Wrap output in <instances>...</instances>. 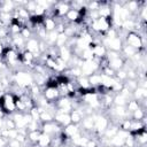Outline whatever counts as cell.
<instances>
[{"label": "cell", "mask_w": 147, "mask_h": 147, "mask_svg": "<svg viewBox=\"0 0 147 147\" xmlns=\"http://www.w3.org/2000/svg\"><path fill=\"white\" fill-rule=\"evenodd\" d=\"M54 122H56L59 125L64 127V126H67L71 123L70 114L69 113H63V111H60V110L56 109V111L54 114Z\"/></svg>", "instance_id": "9"}, {"label": "cell", "mask_w": 147, "mask_h": 147, "mask_svg": "<svg viewBox=\"0 0 147 147\" xmlns=\"http://www.w3.org/2000/svg\"><path fill=\"white\" fill-rule=\"evenodd\" d=\"M37 144H38L40 147H51V145H52V137L48 136V134H46V133H42V132H41V134H40V137H39Z\"/></svg>", "instance_id": "23"}, {"label": "cell", "mask_w": 147, "mask_h": 147, "mask_svg": "<svg viewBox=\"0 0 147 147\" xmlns=\"http://www.w3.org/2000/svg\"><path fill=\"white\" fill-rule=\"evenodd\" d=\"M99 61L98 59H93L90 61H83L82 65H80V70H82V75L83 76H91L94 72L99 71Z\"/></svg>", "instance_id": "5"}, {"label": "cell", "mask_w": 147, "mask_h": 147, "mask_svg": "<svg viewBox=\"0 0 147 147\" xmlns=\"http://www.w3.org/2000/svg\"><path fill=\"white\" fill-rule=\"evenodd\" d=\"M63 134L67 137V138H69V139H71L74 136H76V134H78L79 132H80V127H79V125H77V124H72V123H70L69 125H67V126H64L63 127Z\"/></svg>", "instance_id": "15"}, {"label": "cell", "mask_w": 147, "mask_h": 147, "mask_svg": "<svg viewBox=\"0 0 147 147\" xmlns=\"http://www.w3.org/2000/svg\"><path fill=\"white\" fill-rule=\"evenodd\" d=\"M29 114H30V116H31L32 121H36V122H40V121H39L40 111H39V109H38V107H37V106H34L33 108H31V109H30V111H29Z\"/></svg>", "instance_id": "34"}, {"label": "cell", "mask_w": 147, "mask_h": 147, "mask_svg": "<svg viewBox=\"0 0 147 147\" xmlns=\"http://www.w3.org/2000/svg\"><path fill=\"white\" fill-rule=\"evenodd\" d=\"M59 57L62 59L65 63H68L70 61V59L72 57V52L68 46H63L59 48Z\"/></svg>", "instance_id": "19"}, {"label": "cell", "mask_w": 147, "mask_h": 147, "mask_svg": "<svg viewBox=\"0 0 147 147\" xmlns=\"http://www.w3.org/2000/svg\"><path fill=\"white\" fill-rule=\"evenodd\" d=\"M88 82L92 88H96L99 86H101L102 83V75L100 72H94L91 76H88Z\"/></svg>", "instance_id": "18"}, {"label": "cell", "mask_w": 147, "mask_h": 147, "mask_svg": "<svg viewBox=\"0 0 147 147\" xmlns=\"http://www.w3.org/2000/svg\"><path fill=\"white\" fill-rule=\"evenodd\" d=\"M101 44L107 48V51H114V52H119L121 53L122 47L124 45V41L119 37H115V38H106V37H102Z\"/></svg>", "instance_id": "4"}, {"label": "cell", "mask_w": 147, "mask_h": 147, "mask_svg": "<svg viewBox=\"0 0 147 147\" xmlns=\"http://www.w3.org/2000/svg\"><path fill=\"white\" fill-rule=\"evenodd\" d=\"M124 62H125V59L122 55H118V56H116L114 59L108 60V67L111 68L114 71H117L119 69H123Z\"/></svg>", "instance_id": "12"}, {"label": "cell", "mask_w": 147, "mask_h": 147, "mask_svg": "<svg viewBox=\"0 0 147 147\" xmlns=\"http://www.w3.org/2000/svg\"><path fill=\"white\" fill-rule=\"evenodd\" d=\"M80 130L83 131H86V132H92L93 129H94V118L92 115H88V116H85L82 122H80Z\"/></svg>", "instance_id": "14"}, {"label": "cell", "mask_w": 147, "mask_h": 147, "mask_svg": "<svg viewBox=\"0 0 147 147\" xmlns=\"http://www.w3.org/2000/svg\"><path fill=\"white\" fill-rule=\"evenodd\" d=\"M29 147H40V146L36 142V144H30V146H29Z\"/></svg>", "instance_id": "40"}, {"label": "cell", "mask_w": 147, "mask_h": 147, "mask_svg": "<svg viewBox=\"0 0 147 147\" xmlns=\"http://www.w3.org/2000/svg\"><path fill=\"white\" fill-rule=\"evenodd\" d=\"M103 147H111V146H103Z\"/></svg>", "instance_id": "41"}, {"label": "cell", "mask_w": 147, "mask_h": 147, "mask_svg": "<svg viewBox=\"0 0 147 147\" xmlns=\"http://www.w3.org/2000/svg\"><path fill=\"white\" fill-rule=\"evenodd\" d=\"M92 48V52H93V55H94V59H103L106 57V54H107V48L100 42V44H94L91 46Z\"/></svg>", "instance_id": "13"}, {"label": "cell", "mask_w": 147, "mask_h": 147, "mask_svg": "<svg viewBox=\"0 0 147 147\" xmlns=\"http://www.w3.org/2000/svg\"><path fill=\"white\" fill-rule=\"evenodd\" d=\"M144 118H146V113L144 109L139 108L137 110H134L133 113H131V119H134V121H142Z\"/></svg>", "instance_id": "30"}, {"label": "cell", "mask_w": 147, "mask_h": 147, "mask_svg": "<svg viewBox=\"0 0 147 147\" xmlns=\"http://www.w3.org/2000/svg\"><path fill=\"white\" fill-rule=\"evenodd\" d=\"M20 34H21V36H22V37H23L25 40H28V39H30L31 37H33L32 31H31L29 28H26V26L22 29V31H21V33H20Z\"/></svg>", "instance_id": "36"}, {"label": "cell", "mask_w": 147, "mask_h": 147, "mask_svg": "<svg viewBox=\"0 0 147 147\" xmlns=\"http://www.w3.org/2000/svg\"><path fill=\"white\" fill-rule=\"evenodd\" d=\"M5 127V118L3 117H0V130Z\"/></svg>", "instance_id": "38"}, {"label": "cell", "mask_w": 147, "mask_h": 147, "mask_svg": "<svg viewBox=\"0 0 147 147\" xmlns=\"http://www.w3.org/2000/svg\"><path fill=\"white\" fill-rule=\"evenodd\" d=\"M124 7L130 11V14L132 16H136L141 7V2L140 1H137V0H130V1H126Z\"/></svg>", "instance_id": "16"}, {"label": "cell", "mask_w": 147, "mask_h": 147, "mask_svg": "<svg viewBox=\"0 0 147 147\" xmlns=\"http://www.w3.org/2000/svg\"><path fill=\"white\" fill-rule=\"evenodd\" d=\"M42 96L51 103H55L56 100L60 98V93L55 86H45L42 88Z\"/></svg>", "instance_id": "8"}, {"label": "cell", "mask_w": 147, "mask_h": 147, "mask_svg": "<svg viewBox=\"0 0 147 147\" xmlns=\"http://www.w3.org/2000/svg\"><path fill=\"white\" fill-rule=\"evenodd\" d=\"M0 107L2 108L5 114L11 115L16 111V105H15V95H13L10 92H6L2 96H0Z\"/></svg>", "instance_id": "2"}, {"label": "cell", "mask_w": 147, "mask_h": 147, "mask_svg": "<svg viewBox=\"0 0 147 147\" xmlns=\"http://www.w3.org/2000/svg\"><path fill=\"white\" fill-rule=\"evenodd\" d=\"M111 3L109 2H100V7L98 9L99 17H105V18H111Z\"/></svg>", "instance_id": "10"}, {"label": "cell", "mask_w": 147, "mask_h": 147, "mask_svg": "<svg viewBox=\"0 0 147 147\" xmlns=\"http://www.w3.org/2000/svg\"><path fill=\"white\" fill-rule=\"evenodd\" d=\"M57 32L54 30V31H51V32H47L46 34V39H45V42L48 45V46H54L55 45V41H56V38H57Z\"/></svg>", "instance_id": "27"}, {"label": "cell", "mask_w": 147, "mask_h": 147, "mask_svg": "<svg viewBox=\"0 0 147 147\" xmlns=\"http://www.w3.org/2000/svg\"><path fill=\"white\" fill-rule=\"evenodd\" d=\"M118 125L117 124H114V123H110L109 125H108V127L105 130V132L102 133V137L103 138H106V139H110V138H113L114 136H116L117 134V132H118Z\"/></svg>", "instance_id": "20"}, {"label": "cell", "mask_w": 147, "mask_h": 147, "mask_svg": "<svg viewBox=\"0 0 147 147\" xmlns=\"http://www.w3.org/2000/svg\"><path fill=\"white\" fill-rule=\"evenodd\" d=\"M84 117H85V115L83 113V107H77L70 111V119H71L72 124L79 125Z\"/></svg>", "instance_id": "11"}, {"label": "cell", "mask_w": 147, "mask_h": 147, "mask_svg": "<svg viewBox=\"0 0 147 147\" xmlns=\"http://www.w3.org/2000/svg\"><path fill=\"white\" fill-rule=\"evenodd\" d=\"M123 85L131 92H133L137 87H138V80L137 79H126L125 83H123Z\"/></svg>", "instance_id": "32"}, {"label": "cell", "mask_w": 147, "mask_h": 147, "mask_svg": "<svg viewBox=\"0 0 147 147\" xmlns=\"http://www.w3.org/2000/svg\"><path fill=\"white\" fill-rule=\"evenodd\" d=\"M64 17H65V21L68 23H79L80 20H82V16H80L79 11L76 10V9H72V8L67 13V15Z\"/></svg>", "instance_id": "17"}, {"label": "cell", "mask_w": 147, "mask_h": 147, "mask_svg": "<svg viewBox=\"0 0 147 147\" xmlns=\"http://www.w3.org/2000/svg\"><path fill=\"white\" fill-rule=\"evenodd\" d=\"M124 44L133 47L137 51H140L144 48L142 46V41H141V37L137 33V32H127V34L125 36V40Z\"/></svg>", "instance_id": "6"}, {"label": "cell", "mask_w": 147, "mask_h": 147, "mask_svg": "<svg viewBox=\"0 0 147 147\" xmlns=\"http://www.w3.org/2000/svg\"><path fill=\"white\" fill-rule=\"evenodd\" d=\"M5 129H8V130H14L16 129V124L14 122V119L11 118V116L9 115L8 118H5Z\"/></svg>", "instance_id": "35"}, {"label": "cell", "mask_w": 147, "mask_h": 147, "mask_svg": "<svg viewBox=\"0 0 147 147\" xmlns=\"http://www.w3.org/2000/svg\"><path fill=\"white\" fill-rule=\"evenodd\" d=\"M79 59L83 60V61H90V60H93L94 59V55H93V52H92V48L88 47L86 49H83L80 55H79Z\"/></svg>", "instance_id": "28"}, {"label": "cell", "mask_w": 147, "mask_h": 147, "mask_svg": "<svg viewBox=\"0 0 147 147\" xmlns=\"http://www.w3.org/2000/svg\"><path fill=\"white\" fill-rule=\"evenodd\" d=\"M13 83L21 88H29L33 84V76L28 70H17L13 75Z\"/></svg>", "instance_id": "1"}, {"label": "cell", "mask_w": 147, "mask_h": 147, "mask_svg": "<svg viewBox=\"0 0 147 147\" xmlns=\"http://www.w3.org/2000/svg\"><path fill=\"white\" fill-rule=\"evenodd\" d=\"M41 134V131L40 130H34V131H28V136H26V140L30 142V144H36L39 139Z\"/></svg>", "instance_id": "26"}, {"label": "cell", "mask_w": 147, "mask_h": 147, "mask_svg": "<svg viewBox=\"0 0 147 147\" xmlns=\"http://www.w3.org/2000/svg\"><path fill=\"white\" fill-rule=\"evenodd\" d=\"M26 9H28V11L32 15L33 13H34V10H36V8H37V3H36V1H28L26 2V5L24 6Z\"/></svg>", "instance_id": "37"}, {"label": "cell", "mask_w": 147, "mask_h": 147, "mask_svg": "<svg viewBox=\"0 0 147 147\" xmlns=\"http://www.w3.org/2000/svg\"><path fill=\"white\" fill-rule=\"evenodd\" d=\"M132 99H134V100H137V101L147 99V88H144V87H139V86H138V87L132 92Z\"/></svg>", "instance_id": "22"}, {"label": "cell", "mask_w": 147, "mask_h": 147, "mask_svg": "<svg viewBox=\"0 0 147 147\" xmlns=\"http://www.w3.org/2000/svg\"><path fill=\"white\" fill-rule=\"evenodd\" d=\"M3 51H5V48H3V46H2V44H1V41H0V56L3 54Z\"/></svg>", "instance_id": "39"}, {"label": "cell", "mask_w": 147, "mask_h": 147, "mask_svg": "<svg viewBox=\"0 0 147 147\" xmlns=\"http://www.w3.org/2000/svg\"><path fill=\"white\" fill-rule=\"evenodd\" d=\"M127 101H129V99L125 98L124 95H122L121 93L114 94V99H113V105L114 106H123V107H125Z\"/></svg>", "instance_id": "25"}, {"label": "cell", "mask_w": 147, "mask_h": 147, "mask_svg": "<svg viewBox=\"0 0 147 147\" xmlns=\"http://www.w3.org/2000/svg\"><path fill=\"white\" fill-rule=\"evenodd\" d=\"M42 25L45 28V30L47 32H51V31H54L55 28H56V20L55 18H45L44 17V21H42Z\"/></svg>", "instance_id": "24"}, {"label": "cell", "mask_w": 147, "mask_h": 147, "mask_svg": "<svg viewBox=\"0 0 147 147\" xmlns=\"http://www.w3.org/2000/svg\"><path fill=\"white\" fill-rule=\"evenodd\" d=\"M24 47H25V51H28V52L33 54L34 59H38L41 55L40 52H39V39L36 38V37H31L30 39H28L25 41V46Z\"/></svg>", "instance_id": "7"}, {"label": "cell", "mask_w": 147, "mask_h": 147, "mask_svg": "<svg viewBox=\"0 0 147 147\" xmlns=\"http://www.w3.org/2000/svg\"><path fill=\"white\" fill-rule=\"evenodd\" d=\"M92 116L94 118V129H93V131L95 133H98L99 136H102L105 130L110 124L109 118L107 116H105V115H101L100 113H93Z\"/></svg>", "instance_id": "3"}, {"label": "cell", "mask_w": 147, "mask_h": 147, "mask_svg": "<svg viewBox=\"0 0 147 147\" xmlns=\"http://www.w3.org/2000/svg\"><path fill=\"white\" fill-rule=\"evenodd\" d=\"M68 39H69V38H68L64 33H59V34H57V38H56V41H55V46H56L57 48L65 46Z\"/></svg>", "instance_id": "31"}, {"label": "cell", "mask_w": 147, "mask_h": 147, "mask_svg": "<svg viewBox=\"0 0 147 147\" xmlns=\"http://www.w3.org/2000/svg\"><path fill=\"white\" fill-rule=\"evenodd\" d=\"M115 78L118 80V82H125L127 79V76H126V70L125 69H119L115 72Z\"/></svg>", "instance_id": "33"}, {"label": "cell", "mask_w": 147, "mask_h": 147, "mask_svg": "<svg viewBox=\"0 0 147 147\" xmlns=\"http://www.w3.org/2000/svg\"><path fill=\"white\" fill-rule=\"evenodd\" d=\"M15 9H16V6H15L14 1H10V0L0 1V11H2V13H10L11 14Z\"/></svg>", "instance_id": "21"}, {"label": "cell", "mask_w": 147, "mask_h": 147, "mask_svg": "<svg viewBox=\"0 0 147 147\" xmlns=\"http://www.w3.org/2000/svg\"><path fill=\"white\" fill-rule=\"evenodd\" d=\"M125 108H126V110L131 114V113H133L134 110H137V109H139L140 108V106H139V102L137 101V100H134V99H131V100H129L127 102H126V105H125Z\"/></svg>", "instance_id": "29"}]
</instances>
